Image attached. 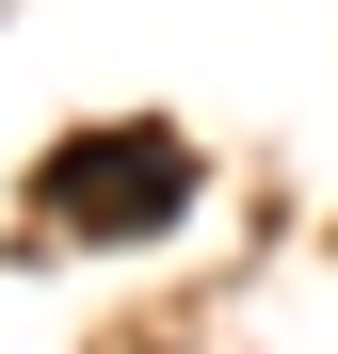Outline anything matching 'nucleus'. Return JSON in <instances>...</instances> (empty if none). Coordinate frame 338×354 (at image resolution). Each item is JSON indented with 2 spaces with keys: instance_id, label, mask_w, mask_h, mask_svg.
Listing matches in <instances>:
<instances>
[{
  "instance_id": "obj_1",
  "label": "nucleus",
  "mask_w": 338,
  "mask_h": 354,
  "mask_svg": "<svg viewBox=\"0 0 338 354\" xmlns=\"http://www.w3.org/2000/svg\"><path fill=\"white\" fill-rule=\"evenodd\" d=\"M194 177L209 161L161 129V113H113V129H65V145L32 161V209L65 225V242H161V225L194 209Z\"/></svg>"
}]
</instances>
